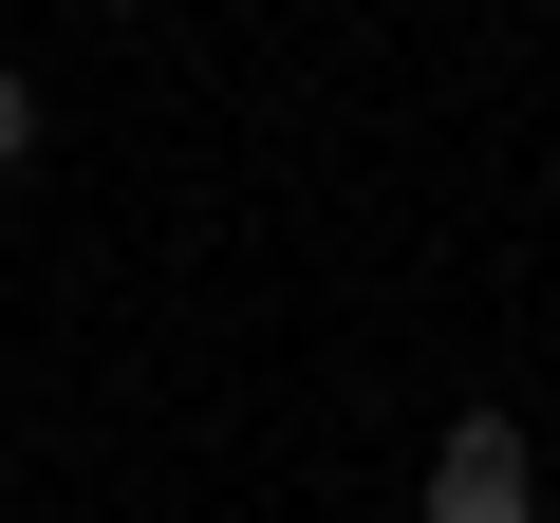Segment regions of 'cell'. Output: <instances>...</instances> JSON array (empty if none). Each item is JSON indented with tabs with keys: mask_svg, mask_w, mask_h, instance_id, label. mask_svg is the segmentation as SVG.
I'll list each match as a JSON object with an SVG mask.
<instances>
[{
	"mask_svg": "<svg viewBox=\"0 0 560 523\" xmlns=\"http://www.w3.org/2000/svg\"><path fill=\"white\" fill-rule=\"evenodd\" d=\"M38 150H57V94H38V75H20V57H0V187H20V168H38Z\"/></svg>",
	"mask_w": 560,
	"mask_h": 523,
	"instance_id": "2",
	"label": "cell"
},
{
	"mask_svg": "<svg viewBox=\"0 0 560 523\" xmlns=\"http://www.w3.org/2000/svg\"><path fill=\"white\" fill-rule=\"evenodd\" d=\"M75 20H113V0H75Z\"/></svg>",
	"mask_w": 560,
	"mask_h": 523,
	"instance_id": "3",
	"label": "cell"
},
{
	"mask_svg": "<svg viewBox=\"0 0 560 523\" xmlns=\"http://www.w3.org/2000/svg\"><path fill=\"white\" fill-rule=\"evenodd\" d=\"M541 504H560V467H541Z\"/></svg>",
	"mask_w": 560,
	"mask_h": 523,
	"instance_id": "4",
	"label": "cell"
},
{
	"mask_svg": "<svg viewBox=\"0 0 560 523\" xmlns=\"http://www.w3.org/2000/svg\"><path fill=\"white\" fill-rule=\"evenodd\" d=\"M411 504H430V523H523V504H541L523 411H448V430H430V467H411Z\"/></svg>",
	"mask_w": 560,
	"mask_h": 523,
	"instance_id": "1",
	"label": "cell"
}]
</instances>
